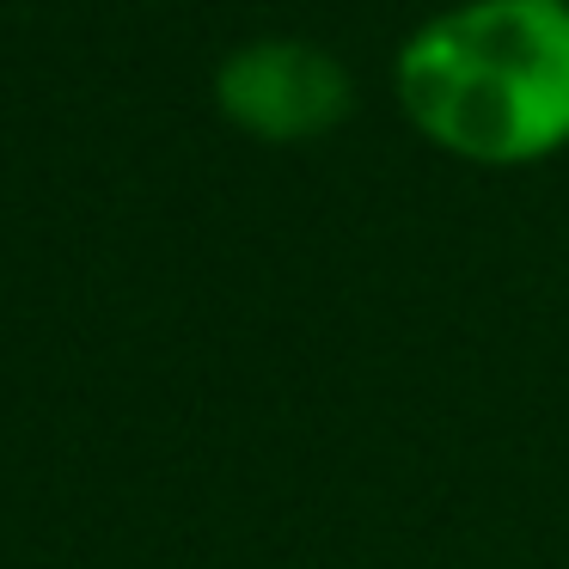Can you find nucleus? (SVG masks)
I'll list each match as a JSON object with an SVG mask.
<instances>
[{"label": "nucleus", "mask_w": 569, "mask_h": 569, "mask_svg": "<svg viewBox=\"0 0 569 569\" xmlns=\"http://www.w3.org/2000/svg\"><path fill=\"white\" fill-rule=\"evenodd\" d=\"M405 117L471 166H532L569 141V0H459L398 50Z\"/></svg>", "instance_id": "obj_1"}, {"label": "nucleus", "mask_w": 569, "mask_h": 569, "mask_svg": "<svg viewBox=\"0 0 569 569\" xmlns=\"http://www.w3.org/2000/svg\"><path fill=\"white\" fill-rule=\"evenodd\" d=\"M214 104L258 141H312L349 117L356 87L337 56L300 38H263L221 62Z\"/></svg>", "instance_id": "obj_2"}]
</instances>
